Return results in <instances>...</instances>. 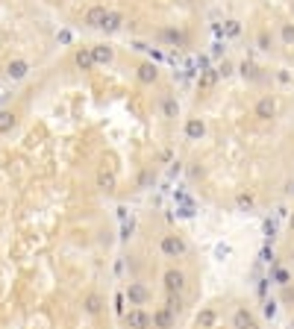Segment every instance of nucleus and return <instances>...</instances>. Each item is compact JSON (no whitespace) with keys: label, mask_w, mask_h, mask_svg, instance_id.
Returning a JSON list of instances; mask_svg holds the SVG:
<instances>
[{"label":"nucleus","mask_w":294,"mask_h":329,"mask_svg":"<svg viewBox=\"0 0 294 329\" xmlns=\"http://www.w3.org/2000/svg\"><path fill=\"white\" fill-rule=\"evenodd\" d=\"M124 324H127L130 329H150L153 327V315H147L144 309L135 306V309H130V312L124 315Z\"/></svg>","instance_id":"f257e3e1"},{"label":"nucleus","mask_w":294,"mask_h":329,"mask_svg":"<svg viewBox=\"0 0 294 329\" xmlns=\"http://www.w3.org/2000/svg\"><path fill=\"white\" fill-rule=\"evenodd\" d=\"M159 247H162V253H165L168 259H177V256H183V253H186V241H183L180 235H165Z\"/></svg>","instance_id":"f03ea898"},{"label":"nucleus","mask_w":294,"mask_h":329,"mask_svg":"<svg viewBox=\"0 0 294 329\" xmlns=\"http://www.w3.org/2000/svg\"><path fill=\"white\" fill-rule=\"evenodd\" d=\"M124 294H127V300H130V306H144V303L150 300V291H147V288H144L141 282H130Z\"/></svg>","instance_id":"7ed1b4c3"},{"label":"nucleus","mask_w":294,"mask_h":329,"mask_svg":"<svg viewBox=\"0 0 294 329\" xmlns=\"http://www.w3.org/2000/svg\"><path fill=\"white\" fill-rule=\"evenodd\" d=\"M106 15H109V9H106V6H91V9L85 12V26H91V29H103Z\"/></svg>","instance_id":"20e7f679"},{"label":"nucleus","mask_w":294,"mask_h":329,"mask_svg":"<svg viewBox=\"0 0 294 329\" xmlns=\"http://www.w3.org/2000/svg\"><path fill=\"white\" fill-rule=\"evenodd\" d=\"M174 321H177V318H174V312H171V309H165V306L153 312V329H174Z\"/></svg>","instance_id":"39448f33"},{"label":"nucleus","mask_w":294,"mask_h":329,"mask_svg":"<svg viewBox=\"0 0 294 329\" xmlns=\"http://www.w3.org/2000/svg\"><path fill=\"white\" fill-rule=\"evenodd\" d=\"M274 115H277V100H274V97H262V100L256 103V118L271 121Z\"/></svg>","instance_id":"423d86ee"},{"label":"nucleus","mask_w":294,"mask_h":329,"mask_svg":"<svg viewBox=\"0 0 294 329\" xmlns=\"http://www.w3.org/2000/svg\"><path fill=\"white\" fill-rule=\"evenodd\" d=\"M203 132H206V124H203L200 118H188V121H186V138H188V141H200Z\"/></svg>","instance_id":"0eeeda50"},{"label":"nucleus","mask_w":294,"mask_h":329,"mask_svg":"<svg viewBox=\"0 0 294 329\" xmlns=\"http://www.w3.org/2000/svg\"><path fill=\"white\" fill-rule=\"evenodd\" d=\"M165 288H168V294H180L186 288V277L180 271H168L165 274Z\"/></svg>","instance_id":"6e6552de"},{"label":"nucleus","mask_w":294,"mask_h":329,"mask_svg":"<svg viewBox=\"0 0 294 329\" xmlns=\"http://www.w3.org/2000/svg\"><path fill=\"white\" fill-rule=\"evenodd\" d=\"M233 327L236 329H259L256 321H253V315H250L247 309H239V312L233 315Z\"/></svg>","instance_id":"1a4fd4ad"},{"label":"nucleus","mask_w":294,"mask_h":329,"mask_svg":"<svg viewBox=\"0 0 294 329\" xmlns=\"http://www.w3.org/2000/svg\"><path fill=\"white\" fill-rule=\"evenodd\" d=\"M91 56H94V65H109L115 53H112L109 44H94V47H91Z\"/></svg>","instance_id":"9d476101"},{"label":"nucleus","mask_w":294,"mask_h":329,"mask_svg":"<svg viewBox=\"0 0 294 329\" xmlns=\"http://www.w3.org/2000/svg\"><path fill=\"white\" fill-rule=\"evenodd\" d=\"M6 74H9V79H24V76L29 74V62H24V59H15V62H9Z\"/></svg>","instance_id":"9b49d317"},{"label":"nucleus","mask_w":294,"mask_h":329,"mask_svg":"<svg viewBox=\"0 0 294 329\" xmlns=\"http://www.w3.org/2000/svg\"><path fill=\"white\" fill-rule=\"evenodd\" d=\"M74 62H77V68H80V71H91V68H94V56H91V47H82V50H77Z\"/></svg>","instance_id":"f8f14e48"},{"label":"nucleus","mask_w":294,"mask_h":329,"mask_svg":"<svg viewBox=\"0 0 294 329\" xmlns=\"http://www.w3.org/2000/svg\"><path fill=\"white\" fill-rule=\"evenodd\" d=\"M121 26H124V15L109 12V15H106V21H103V32H118Z\"/></svg>","instance_id":"ddd939ff"},{"label":"nucleus","mask_w":294,"mask_h":329,"mask_svg":"<svg viewBox=\"0 0 294 329\" xmlns=\"http://www.w3.org/2000/svg\"><path fill=\"white\" fill-rule=\"evenodd\" d=\"M156 76H159V71H156V65H153V62H144V65L138 68V79H141V82H147V85H150V82H156Z\"/></svg>","instance_id":"4468645a"},{"label":"nucleus","mask_w":294,"mask_h":329,"mask_svg":"<svg viewBox=\"0 0 294 329\" xmlns=\"http://www.w3.org/2000/svg\"><path fill=\"white\" fill-rule=\"evenodd\" d=\"M97 185H100L103 191H112V188H115V174H112L109 168H100V171H97Z\"/></svg>","instance_id":"2eb2a0df"},{"label":"nucleus","mask_w":294,"mask_h":329,"mask_svg":"<svg viewBox=\"0 0 294 329\" xmlns=\"http://www.w3.org/2000/svg\"><path fill=\"white\" fill-rule=\"evenodd\" d=\"M218 76H221V74H218L215 68H206V71H200V79H197V82H200V88H212V85L218 82Z\"/></svg>","instance_id":"dca6fc26"},{"label":"nucleus","mask_w":294,"mask_h":329,"mask_svg":"<svg viewBox=\"0 0 294 329\" xmlns=\"http://www.w3.org/2000/svg\"><path fill=\"white\" fill-rule=\"evenodd\" d=\"M215 321H218V315H215L212 309H203V312L197 315V327L200 329H212L215 327Z\"/></svg>","instance_id":"f3484780"},{"label":"nucleus","mask_w":294,"mask_h":329,"mask_svg":"<svg viewBox=\"0 0 294 329\" xmlns=\"http://www.w3.org/2000/svg\"><path fill=\"white\" fill-rule=\"evenodd\" d=\"M85 312H88V315H100V312H103V300H100L97 294H88V297H85Z\"/></svg>","instance_id":"a211bd4d"},{"label":"nucleus","mask_w":294,"mask_h":329,"mask_svg":"<svg viewBox=\"0 0 294 329\" xmlns=\"http://www.w3.org/2000/svg\"><path fill=\"white\" fill-rule=\"evenodd\" d=\"M15 127V112L9 109H0V132H9Z\"/></svg>","instance_id":"6ab92c4d"},{"label":"nucleus","mask_w":294,"mask_h":329,"mask_svg":"<svg viewBox=\"0 0 294 329\" xmlns=\"http://www.w3.org/2000/svg\"><path fill=\"white\" fill-rule=\"evenodd\" d=\"M162 38L171 41V44H186V35L180 29H162Z\"/></svg>","instance_id":"aec40b11"},{"label":"nucleus","mask_w":294,"mask_h":329,"mask_svg":"<svg viewBox=\"0 0 294 329\" xmlns=\"http://www.w3.org/2000/svg\"><path fill=\"white\" fill-rule=\"evenodd\" d=\"M162 109H165V115H168V118H177V112H180V106H177V100H174V97H165Z\"/></svg>","instance_id":"412c9836"},{"label":"nucleus","mask_w":294,"mask_h":329,"mask_svg":"<svg viewBox=\"0 0 294 329\" xmlns=\"http://www.w3.org/2000/svg\"><path fill=\"white\" fill-rule=\"evenodd\" d=\"M241 32V24L239 21H227V26H224V35H230V38H236Z\"/></svg>","instance_id":"4be33fe9"},{"label":"nucleus","mask_w":294,"mask_h":329,"mask_svg":"<svg viewBox=\"0 0 294 329\" xmlns=\"http://www.w3.org/2000/svg\"><path fill=\"white\" fill-rule=\"evenodd\" d=\"M236 203H239V209H253V197L250 194H239Z\"/></svg>","instance_id":"5701e85b"},{"label":"nucleus","mask_w":294,"mask_h":329,"mask_svg":"<svg viewBox=\"0 0 294 329\" xmlns=\"http://www.w3.org/2000/svg\"><path fill=\"white\" fill-rule=\"evenodd\" d=\"M283 41L294 44V24H283Z\"/></svg>","instance_id":"b1692460"},{"label":"nucleus","mask_w":294,"mask_h":329,"mask_svg":"<svg viewBox=\"0 0 294 329\" xmlns=\"http://www.w3.org/2000/svg\"><path fill=\"white\" fill-rule=\"evenodd\" d=\"M165 309H171V312L177 315V312H180V294H168V306H165Z\"/></svg>","instance_id":"393cba45"},{"label":"nucleus","mask_w":294,"mask_h":329,"mask_svg":"<svg viewBox=\"0 0 294 329\" xmlns=\"http://www.w3.org/2000/svg\"><path fill=\"white\" fill-rule=\"evenodd\" d=\"M259 47H262V50H271V35H268V29L259 32Z\"/></svg>","instance_id":"a878e982"},{"label":"nucleus","mask_w":294,"mask_h":329,"mask_svg":"<svg viewBox=\"0 0 294 329\" xmlns=\"http://www.w3.org/2000/svg\"><path fill=\"white\" fill-rule=\"evenodd\" d=\"M274 279H277V285H289V274H286L283 268H277V271H274Z\"/></svg>","instance_id":"bb28decb"},{"label":"nucleus","mask_w":294,"mask_h":329,"mask_svg":"<svg viewBox=\"0 0 294 329\" xmlns=\"http://www.w3.org/2000/svg\"><path fill=\"white\" fill-rule=\"evenodd\" d=\"M239 71H241V76H256V68H253V65H247V62H244V65H239Z\"/></svg>","instance_id":"cd10ccee"},{"label":"nucleus","mask_w":294,"mask_h":329,"mask_svg":"<svg viewBox=\"0 0 294 329\" xmlns=\"http://www.w3.org/2000/svg\"><path fill=\"white\" fill-rule=\"evenodd\" d=\"M265 235H268V238L277 235V221H265Z\"/></svg>","instance_id":"c85d7f7f"},{"label":"nucleus","mask_w":294,"mask_h":329,"mask_svg":"<svg viewBox=\"0 0 294 329\" xmlns=\"http://www.w3.org/2000/svg\"><path fill=\"white\" fill-rule=\"evenodd\" d=\"M262 312H265V318H274V315H277V303H274V300H268Z\"/></svg>","instance_id":"c756f323"},{"label":"nucleus","mask_w":294,"mask_h":329,"mask_svg":"<svg viewBox=\"0 0 294 329\" xmlns=\"http://www.w3.org/2000/svg\"><path fill=\"white\" fill-rule=\"evenodd\" d=\"M218 74H221V76H230V74H233V65H230V62H224V65L218 68Z\"/></svg>","instance_id":"7c9ffc66"},{"label":"nucleus","mask_w":294,"mask_h":329,"mask_svg":"<svg viewBox=\"0 0 294 329\" xmlns=\"http://www.w3.org/2000/svg\"><path fill=\"white\" fill-rule=\"evenodd\" d=\"M221 53H224V44H221V41H218V44H215V47H212V56H221Z\"/></svg>","instance_id":"2f4dec72"},{"label":"nucleus","mask_w":294,"mask_h":329,"mask_svg":"<svg viewBox=\"0 0 294 329\" xmlns=\"http://www.w3.org/2000/svg\"><path fill=\"white\" fill-rule=\"evenodd\" d=\"M218 256H221V259H224V256H230V247H227V244H221V247H218Z\"/></svg>","instance_id":"473e14b6"},{"label":"nucleus","mask_w":294,"mask_h":329,"mask_svg":"<svg viewBox=\"0 0 294 329\" xmlns=\"http://www.w3.org/2000/svg\"><path fill=\"white\" fill-rule=\"evenodd\" d=\"M289 224H292V229H294V215H292V221H289Z\"/></svg>","instance_id":"72a5a7b5"},{"label":"nucleus","mask_w":294,"mask_h":329,"mask_svg":"<svg viewBox=\"0 0 294 329\" xmlns=\"http://www.w3.org/2000/svg\"><path fill=\"white\" fill-rule=\"evenodd\" d=\"M289 329H294V318H292V327H289Z\"/></svg>","instance_id":"f704fd0d"}]
</instances>
